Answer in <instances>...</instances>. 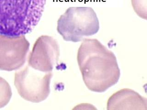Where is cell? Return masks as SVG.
Masks as SVG:
<instances>
[{
    "instance_id": "obj_6",
    "label": "cell",
    "mask_w": 147,
    "mask_h": 110,
    "mask_svg": "<svg viewBox=\"0 0 147 110\" xmlns=\"http://www.w3.org/2000/svg\"><path fill=\"white\" fill-rule=\"evenodd\" d=\"M59 55L57 41L50 36H42L34 43L29 55L28 65L41 72H51L57 63Z\"/></svg>"
},
{
    "instance_id": "obj_4",
    "label": "cell",
    "mask_w": 147,
    "mask_h": 110,
    "mask_svg": "<svg viewBox=\"0 0 147 110\" xmlns=\"http://www.w3.org/2000/svg\"><path fill=\"white\" fill-rule=\"evenodd\" d=\"M53 75L52 72H41L28 65L15 72L14 85L24 99L33 103H39L49 95Z\"/></svg>"
},
{
    "instance_id": "obj_2",
    "label": "cell",
    "mask_w": 147,
    "mask_h": 110,
    "mask_svg": "<svg viewBox=\"0 0 147 110\" xmlns=\"http://www.w3.org/2000/svg\"><path fill=\"white\" fill-rule=\"evenodd\" d=\"M46 0H0V34L18 36L36 26Z\"/></svg>"
},
{
    "instance_id": "obj_1",
    "label": "cell",
    "mask_w": 147,
    "mask_h": 110,
    "mask_svg": "<svg viewBox=\"0 0 147 110\" xmlns=\"http://www.w3.org/2000/svg\"><path fill=\"white\" fill-rule=\"evenodd\" d=\"M83 80L90 91L103 93L118 82L121 70L114 53L96 39H84L77 53Z\"/></svg>"
},
{
    "instance_id": "obj_7",
    "label": "cell",
    "mask_w": 147,
    "mask_h": 110,
    "mask_svg": "<svg viewBox=\"0 0 147 110\" xmlns=\"http://www.w3.org/2000/svg\"><path fill=\"white\" fill-rule=\"evenodd\" d=\"M107 110H147V99L130 89L113 94L107 101Z\"/></svg>"
},
{
    "instance_id": "obj_3",
    "label": "cell",
    "mask_w": 147,
    "mask_h": 110,
    "mask_svg": "<svg viewBox=\"0 0 147 110\" xmlns=\"http://www.w3.org/2000/svg\"><path fill=\"white\" fill-rule=\"evenodd\" d=\"M99 22L90 7H70L57 20V32L64 40L73 42L82 41L85 37L96 34Z\"/></svg>"
},
{
    "instance_id": "obj_5",
    "label": "cell",
    "mask_w": 147,
    "mask_h": 110,
    "mask_svg": "<svg viewBox=\"0 0 147 110\" xmlns=\"http://www.w3.org/2000/svg\"><path fill=\"white\" fill-rule=\"evenodd\" d=\"M30 46L24 35L0 34V70L12 71L21 68L25 63Z\"/></svg>"
},
{
    "instance_id": "obj_8",
    "label": "cell",
    "mask_w": 147,
    "mask_h": 110,
    "mask_svg": "<svg viewBox=\"0 0 147 110\" xmlns=\"http://www.w3.org/2000/svg\"><path fill=\"white\" fill-rule=\"evenodd\" d=\"M12 96L11 88L8 82L0 77V108L8 104Z\"/></svg>"
},
{
    "instance_id": "obj_9",
    "label": "cell",
    "mask_w": 147,
    "mask_h": 110,
    "mask_svg": "<svg viewBox=\"0 0 147 110\" xmlns=\"http://www.w3.org/2000/svg\"><path fill=\"white\" fill-rule=\"evenodd\" d=\"M135 12L142 19L147 20V0H131Z\"/></svg>"
}]
</instances>
